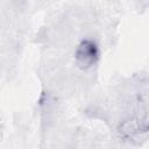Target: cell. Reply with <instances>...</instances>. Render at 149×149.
I'll use <instances>...</instances> for the list:
<instances>
[{
  "label": "cell",
  "instance_id": "6da1fadb",
  "mask_svg": "<svg viewBox=\"0 0 149 149\" xmlns=\"http://www.w3.org/2000/svg\"><path fill=\"white\" fill-rule=\"evenodd\" d=\"M98 55L99 51L93 41H83L76 51L78 64L83 68L92 66L97 62Z\"/></svg>",
  "mask_w": 149,
  "mask_h": 149
}]
</instances>
